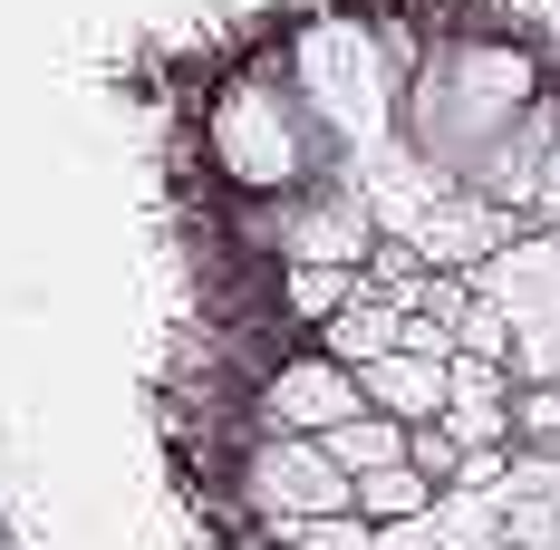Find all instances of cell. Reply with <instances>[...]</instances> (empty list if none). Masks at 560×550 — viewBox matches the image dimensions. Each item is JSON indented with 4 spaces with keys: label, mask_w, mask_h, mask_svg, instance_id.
Returning <instances> with one entry per match:
<instances>
[{
    "label": "cell",
    "mask_w": 560,
    "mask_h": 550,
    "mask_svg": "<svg viewBox=\"0 0 560 550\" xmlns=\"http://www.w3.org/2000/svg\"><path fill=\"white\" fill-rule=\"evenodd\" d=\"M522 107H532V68L503 58V49H464V58H445V68L416 87V126H425V145H445L464 174L493 155V136H503Z\"/></svg>",
    "instance_id": "cell-1"
},
{
    "label": "cell",
    "mask_w": 560,
    "mask_h": 550,
    "mask_svg": "<svg viewBox=\"0 0 560 550\" xmlns=\"http://www.w3.org/2000/svg\"><path fill=\"white\" fill-rule=\"evenodd\" d=\"M242 493H252L261 522H300V512H358V473L319 435H271V444H252Z\"/></svg>",
    "instance_id": "cell-2"
},
{
    "label": "cell",
    "mask_w": 560,
    "mask_h": 550,
    "mask_svg": "<svg viewBox=\"0 0 560 550\" xmlns=\"http://www.w3.org/2000/svg\"><path fill=\"white\" fill-rule=\"evenodd\" d=\"M358 406H368V377H358L348 358H329V348H310V358L271 367V386H261L271 435H329V425H348Z\"/></svg>",
    "instance_id": "cell-3"
},
{
    "label": "cell",
    "mask_w": 560,
    "mask_h": 550,
    "mask_svg": "<svg viewBox=\"0 0 560 550\" xmlns=\"http://www.w3.org/2000/svg\"><path fill=\"white\" fill-rule=\"evenodd\" d=\"M280 251H290V261H319V271H358V261L377 251V222H368L358 194H319V203H290Z\"/></svg>",
    "instance_id": "cell-4"
},
{
    "label": "cell",
    "mask_w": 560,
    "mask_h": 550,
    "mask_svg": "<svg viewBox=\"0 0 560 550\" xmlns=\"http://www.w3.org/2000/svg\"><path fill=\"white\" fill-rule=\"evenodd\" d=\"M290 126H300V116L280 107V97H261V87L232 97L223 107V165L242 174V184H280V174L300 165V136H290Z\"/></svg>",
    "instance_id": "cell-5"
},
{
    "label": "cell",
    "mask_w": 560,
    "mask_h": 550,
    "mask_svg": "<svg viewBox=\"0 0 560 550\" xmlns=\"http://www.w3.org/2000/svg\"><path fill=\"white\" fill-rule=\"evenodd\" d=\"M358 377H368V406H377V416H406V425H425V416H445V406H454V358L387 348V358L358 367Z\"/></svg>",
    "instance_id": "cell-6"
},
{
    "label": "cell",
    "mask_w": 560,
    "mask_h": 550,
    "mask_svg": "<svg viewBox=\"0 0 560 550\" xmlns=\"http://www.w3.org/2000/svg\"><path fill=\"white\" fill-rule=\"evenodd\" d=\"M445 425H454L464 444H503L512 386H503V367H493V358H454V406H445Z\"/></svg>",
    "instance_id": "cell-7"
},
{
    "label": "cell",
    "mask_w": 560,
    "mask_h": 550,
    "mask_svg": "<svg viewBox=\"0 0 560 550\" xmlns=\"http://www.w3.org/2000/svg\"><path fill=\"white\" fill-rule=\"evenodd\" d=\"M396 338H406V309L368 300V290H358V300H348L338 319H319V348H329V358H348V367H377Z\"/></svg>",
    "instance_id": "cell-8"
},
{
    "label": "cell",
    "mask_w": 560,
    "mask_h": 550,
    "mask_svg": "<svg viewBox=\"0 0 560 550\" xmlns=\"http://www.w3.org/2000/svg\"><path fill=\"white\" fill-rule=\"evenodd\" d=\"M435 493H445V483L416 473V454H406V464H377V473H358V512H368L377 531H387V522H425Z\"/></svg>",
    "instance_id": "cell-9"
},
{
    "label": "cell",
    "mask_w": 560,
    "mask_h": 550,
    "mask_svg": "<svg viewBox=\"0 0 560 550\" xmlns=\"http://www.w3.org/2000/svg\"><path fill=\"white\" fill-rule=\"evenodd\" d=\"M319 444H329L348 473H377V464H406L416 425H406V416H377V406H358V416H348V425H329Z\"/></svg>",
    "instance_id": "cell-10"
},
{
    "label": "cell",
    "mask_w": 560,
    "mask_h": 550,
    "mask_svg": "<svg viewBox=\"0 0 560 550\" xmlns=\"http://www.w3.org/2000/svg\"><path fill=\"white\" fill-rule=\"evenodd\" d=\"M280 550H377V522L368 512H300V522H271Z\"/></svg>",
    "instance_id": "cell-11"
},
{
    "label": "cell",
    "mask_w": 560,
    "mask_h": 550,
    "mask_svg": "<svg viewBox=\"0 0 560 550\" xmlns=\"http://www.w3.org/2000/svg\"><path fill=\"white\" fill-rule=\"evenodd\" d=\"M358 300V271H319V261H290V309L319 329V319H338Z\"/></svg>",
    "instance_id": "cell-12"
},
{
    "label": "cell",
    "mask_w": 560,
    "mask_h": 550,
    "mask_svg": "<svg viewBox=\"0 0 560 550\" xmlns=\"http://www.w3.org/2000/svg\"><path fill=\"white\" fill-rule=\"evenodd\" d=\"M541 213L560 222V136H551V174H541Z\"/></svg>",
    "instance_id": "cell-13"
}]
</instances>
